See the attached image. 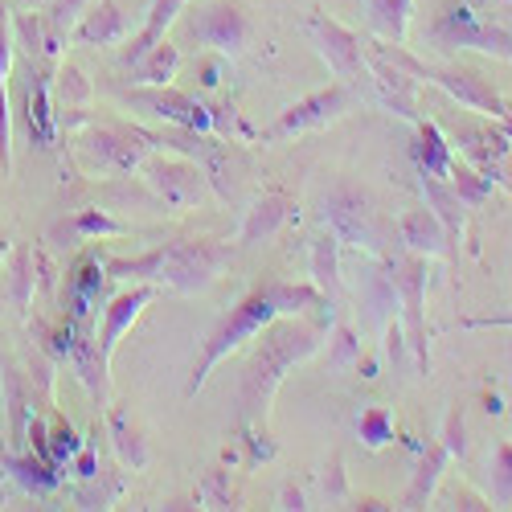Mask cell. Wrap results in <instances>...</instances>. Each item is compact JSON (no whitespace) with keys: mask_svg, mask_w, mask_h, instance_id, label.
Listing matches in <instances>:
<instances>
[{"mask_svg":"<svg viewBox=\"0 0 512 512\" xmlns=\"http://www.w3.org/2000/svg\"><path fill=\"white\" fill-rule=\"evenodd\" d=\"M365 9H369V25L377 29V37L402 41L406 29H410V9H414V0H365Z\"/></svg>","mask_w":512,"mask_h":512,"instance_id":"4dcf8cb0","label":"cell"},{"mask_svg":"<svg viewBox=\"0 0 512 512\" xmlns=\"http://www.w3.org/2000/svg\"><path fill=\"white\" fill-rule=\"evenodd\" d=\"M259 336L263 340L254 345V353H250V361L242 369V381H238V422H242V431H246V426H259V431H267L271 398L283 386L287 369L304 365L308 357H316L324 349V328L304 324L295 316L271 320Z\"/></svg>","mask_w":512,"mask_h":512,"instance_id":"7a4b0ae2","label":"cell"},{"mask_svg":"<svg viewBox=\"0 0 512 512\" xmlns=\"http://www.w3.org/2000/svg\"><path fill=\"white\" fill-rule=\"evenodd\" d=\"M357 431H361V443H365L369 451H381L386 443H394V410H390V406H369V410H361Z\"/></svg>","mask_w":512,"mask_h":512,"instance_id":"836d02e7","label":"cell"},{"mask_svg":"<svg viewBox=\"0 0 512 512\" xmlns=\"http://www.w3.org/2000/svg\"><path fill=\"white\" fill-rule=\"evenodd\" d=\"M459 148H463V156H467V160H476V164L484 168V164H492V160H500V156H504L508 140H504V132L480 127V132H463V136H459Z\"/></svg>","mask_w":512,"mask_h":512,"instance_id":"e575fe53","label":"cell"},{"mask_svg":"<svg viewBox=\"0 0 512 512\" xmlns=\"http://www.w3.org/2000/svg\"><path fill=\"white\" fill-rule=\"evenodd\" d=\"M320 304H328V300H324L316 287H308V283L271 279V283H259L254 291H246L242 300H238L218 324L209 328L205 345H201V357H197V365H193V373H189L185 398H197V394L205 390L209 373L218 369L238 345H246L250 336H259L271 320H279V316H300L304 308H320Z\"/></svg>","mask_w":512,"mask_h":512,"instance_id":"6da1fadb","label":"cell"},{"mask_svg":"<svg viewBox=\"0 0 512 512\" xmlns=\"http://www.w3.org/2000/svg\"><path fill=\"white\" fill-rule=\"evenodd\" d=\"M328 365H332V373H345V369H353L357 361H361V340H357V332L353 328H345L340 324L336 332H332V340H328Z\"/></svg>","mask_w":512,"mask_h":512,"instance_id":"74e56055","label":"cell"},{"mask_svg":"<svg viewBox=\"0 0 512 512\" xmlns=\"http://www.w3.org/2000/svg\"><path fill=\"white\" fill-rule=\"evenodd\" d=\"M123 492V480L111 476V472H99L95 480H82L78 492H74V504L78 508H111Z\"/></svg>","mask_w":512,"mask_h":512,"instance_id":"d590c367","label":"cell"},{"mask_svg":"<svg viewBox=\"0 0 512 512\" xmlns=\"http://www.w3.org/2000/svg\"><path fill=\"white\" fill-rule=\"evenodd\" d=\"M148 144L140 140V132H119V127H91V132L78 136V156L87 160L99 173H132L144 164Z\"/></svg>","mask_w":512,"mask_h":512,"instance_id":"9c48e42d","label":"cell"},{"mask_svg":"<svg viewBox=\"0 0 512 512\" xmlns=\"http://www.w3.org/2000/svg\"><path fill=\"white\" fill-rule=\"evenodd\" d=\"M156 295H160L156 283H136L132 291L115 295V300L107 304V312H103V328H99V349H103L107 365H111V357H115V345L123 340V332L136 324V316L156 300Z\"/></svg>","mask_w":512,"mask_h":512,"instance_id":"5bb4252c","label":"cell"},{"mask_svg":"<svg viewBox=\"0 0 512 512\" xmlns=\"http://www.w3.org/2000/svg\"><path fill=\"white\" fill-rule=\"evenodd\" d=\"M13 25L9 9H0V177L13 173V111H9V74H13Z\"/></svg>","mask_w":512,"mask_h":512,"instance_id":"ac0fdd59","label":"cell"},{"mask_svg":"<svg viewBox=\"0 0 512 512\" xmlns=\"http://www.w3.org/2000/svg\"><path fill=\"white\" fill-rule=\"evenodd\" d=\"M29 5H46V0H29Z\"/></svg>","mask_w":512,"mask_h":512,"instance_id":"f5cc1de1","label":"cell"},{"mask_svg":"<svg viewBox=\"0 0 512 512\" xmlns=\"http://www.w3.org/2000/svg\"><path fill=\"white\" fill-rule=\"evenodd\" d=\"M66 238H119V234H127V226L123 222H115L111 213H103V209H78L70 222H62L58 226Z\"/></svg>","mask_w":512,"mask_h":512,"instance_id":"d6a6232c","label":"cell"},{"mask_svg":"<svg viewBox=\"0 0 512 512\" xmlns=\"http://www.w3.org/2000/svg\"><path fill=\"white\" fill-rule=\"evenodd\" d=\"M58 91H62V99L70 103V107H82L91 99V82H87V74H82L78 66H66L62 74H58Z\"/></svg>","mask_w":512,"mask_h":512,"instance_id":"b9f144b4","label":"cell"},{"mask_svg":"<svg viewBox=\"0 0 512 512\" xmlns=\"http://www.w3.org/2000/svg\"><path fill=\"white\" fill-rule=\"evenodd\" d=\"M386 271L398 287V300L406 312V345L414 353V369L431 373V349H426V259L410 254V259H386Z\"/></svg>","mask_w":512,"mask_h":512,"instance_id":"8992f818","label":"cell"},{"mask_svg":"<svg viewBox=\"0 0 512 512\" xmlns=\"http://www.w3.org/2000/svg\"><path fill=\"white\" fill-rule=\"evenodd\" d=\"M312 287L328 304L340 295V238L332 230L312 238Z\"/></svg>","mask_w":512,"mask_h":512,"instance_id":"484cf974","label":"cell"},{"mask_svg":"<svg viewBox=\"0 0 512 512\" xmlns=\"http://www.w3.org/2000/svg\"><path fill=\"white\" fill-rule=\"evenodd\" d=\"M9 25H13V41H21V46L29 50V58H33V54H37L41 62L58 58L62 37L50 29L46 13H21V17H17V21H9Z\"/></svg>","mask_w":512,"mask_h":512,"instance_id":"83f0119b","label":"cell"},{"mask_svg":"<svg viewBox=\"0 0 512 512\" xmlns=\"http://www.w3.org/2000/svg\"><path fill=\"white\" fill-rule=\"evenodd\" d=\"M144 185L168 209H201L209 201V193H213L205 168L197 160H181V156L144 160Z\"/></svg>","mask_w":512,"mask_h":512,"instance_id":"5b68a950","label":"cell"},{"mask_svg":"<svg viewBox=\"0 0 512 512\" xmlns=\"http://www.w3.org/2000/svg\"><path fill=\"white\" fill-rule=\"evenodd\" d=\"M234 250L230 242L218 238H173L140 259H107V279H136V283H156L173 287L181 295H197L218 283V275L230 267Z\"/></svg>","mask_w":512,"mask_h":512,"instance_id":"3957f363","label":"cell"},{"mask_svg":"<svg viewBox=\"0 0 512 512\" xmlns=\"http://www.w3.org/2000/svg\"><path fill=\"white\" fill-rule=\"evenodd\" d=\"M70 463H74V472H78V480H95V476L103 472V463H99V455H95L91 447H82V451H78V455H74Z\"/></svg>","mask_w":512,"mask_h":512,"instance_id":"bcb514c9","label":"cell"},{"mask_svg":"<svg viewBox=\"0 0 512 512\" xmlns=\"http://www.w3.org/2000/svg\"><path fill=\"white\" fill-rule=\"evenodd\" d=\"M33 287H37V267H33V250L17 246L13 250V263H9V300L13 308L25 316L33 304Z\"/></svg>","mask_w":512,"mask_h":512,"instance_id":"1f68e13d","label":"cell"},{"mask_svg":"<svg viewBox=\"0 0 512 512\" xmlns=\"http://www.w3.org/2000/svg\"><path fill=\"white\" fill-rule=\"evenodd\" d=\"M504 5H508V9H512V0H504Z\"/></svg>","mask_w":512,"mask_h":512,"instance_id":"db71d44e","label":"cell"},{"mask_svg":"<svg viewBox=\"0 0 512 512\" xmlns=\"http://www.w3.org/2000/svg\"><path fill=\"white\" fill-rule=\"evenodd\" d=\"M422 197H426V209L447 226V234H459L463 230V201L455 197L451 181L443 177H422Z\"/></svg>","mask_w":512,"mask_h":512,"instance_id":"f546056e","label":"cell"},{"mask_svg":"<svg viewBox=\"0 0 512 512\" xmlns=\"http://www.w3.org/2000/svg\"><path fill=\"white\" fill-rule=\"evenodd\" d=\"M398 234H402V246L410 254H422V259H447L451 254V234L431 209H410L398 222Z\"/></svg>","mask_w":512,"mask_h":512,"instance_id":"e0dca14e","label":"cell"},{"mask_svg":"<svg viewBox=\"0 0 512 512\" xmlns=\"http://www.w3.org/2000/svg\"><path fill=\"white\" fill-rule=\"evenodd\" d=\"M410 156L418 164V173L422 177H451V168H455V156H451V144L443 140V132L435 123H426L418 119V140L410 144Z\"/></svg>","mask_w":512,"mask_h":512,"instance_id":"cb8c5ba5","label":"cell"},{"mask_svg":"<svg viewBox=\"0 0 512 512\" xmlns=\"http://www.w3.org/2000/svg\"><path fill=\"white\" fill-rule=\"evenodd\" d=\"M279 508H287V512H304V508H308V500H304V492L295 488V484H287V488L279 492Z\"/></svg>","mask_w":512,"mask_h":512,"instance_id":"c3c4849f","label":"cell"},{"mask_svg":"<svg viewBox=\"0 0 512 512\" xmlns=\"http://www.w3.org/2000/svg\"><path fill=\"white\" fill-rule=\"evenodd\" d=\"M107 435H111L115 459H119L123 467H132V472H144V467H148V443H144V435H140L136 418L127 414L123 406H111V414H107Z\"/></svg>","mask_w":512,"mask_h":512,"instance_id":"603a6c76","label":"cell"},{"mask_svg":"<svg viewBox=\"0 0 512 512\" xmlns=\"http://www.w3.org/2000/svg\"><path fill=\"white\" fill-rule=\"evenodd\" d=\"M324 496H328L332 504L349 500V488H345V463H340V455H332V459H328V476H324Z\"/></svg>","mask_w":512,"mask_h":512,"instance_id":"f6af8a7d","label":"cell"},{"mask_svg":"<svg viewBox=\"0 0 512 512\" xmlns=\"http://www.w3.org/2000/svg\"><path fill=\"white\" fill-rule=\"evenodd\" d=\"M386 340H390V345H386L390 361H394V365H402V357H406V353H402V324H398V320H394V324H386Z\"/></svg>","mask_w":512,"mask_h":512,"instance_id":"7dc6e473","label":"cell"},{"mask_svg":"<svg viewBox=\"0 0 512 512\" xmlns=\"http://www.w3.org/2000/svg\"><path fill=\"white\" fill-rule=\"evenodd\" d=\"M185 29L201 41V46L218 50V54H238L246 46L250 37V21L238 5H230V0H209V5L193 9L185 17Z\"/></svg>","mask_w":512,"mask_h":512,"instance_id":"30bf717a","label":"cell"},{"mask_svg":"<svg viewBox=\"0 0 512 512\" xmlns=\"http://www.w3.org/2000/svg\"><path fill=\"white\" fill-rule=\"evenodd\" d=\"M5 250H9V238H5V234H0V259H5Z\"/></svg>","mask_w":512,"mask_h":512,"instance_id":"816d5d0a","label":"cell"},{"mask_svg":"<svg viewBox=\"0 0 512 512\" xmlns=\"http://www.w3.org/2000/svg\"><path fill=\"white\" fill-rule=\"evenodd\" d=\"M369 78H373V87L381 95V103H386L390 111H398L402 119H422L418 107H414V74L402 70L398 62H390L386 54H377L369 50Z\"/></svg>","mask_w":512,"mask_h":512,"instance_id":"9a60e30c","label":"cell"},{"mask_svg":"<svg viewBox=\"0 0 512 512\" xmlns=\"http://www.w3.org/2000/svg\"><path fill=\"white\" fill-rule=\"evenodd\" d=\"M132 103L144 107L148 115L173 123V127H189V132H205L213 136V111L209 103L185 95V91H173V87H148V91H132Z\"/></svg>","mask_w":512,"mask_h":512,"instance_id":"7c38bea8","label":"cell"},{"mask_svg":"<svg viewBox=\"0 0 512 512\" xmlns=\"http://www.w3.org/2000/svg\"><path fill=\"white\" fill-rule=\"evenodd\" d=\"M0 381H5V402H9V422H13V443L25 447L29 443V422L33 414V381H25V373L13 361H0Z\"/></svg>","mask_w":512,"mask_h":512,"instance_id":"44dd1931","label":"cell"},{"mask_svg":"<svg viewBox=\"0 0 512 512\" xmlns=\"http://www.w3.org/2000/svg\"><path fill=\"white\" fill-rule=\"evenodd\" d=\"M439 443L447 447L451 459H463V455H467V431H463V414H459V410L447 414V422H443V439H439Z\"/></svg>","mask_w":512,"mask_h":512,"instance_id":"7bdbcfd3","label":"cell"},{"mask_svg":"<svg viewBox=\"0 0 512 512\" xmlns=\"http://www.w3.org/2000/svg\"><path fill=\"white\" fill-rule=\"evenodd\" d=\"M78 451H82V443L74 439L70 426H62V431H54V439H50V447H46V459H50L54 467H62V463H70Z\"/></svg>","mask_w":512,"mask_h":512,"instance_id":"ee69618b","label":"cell"},{"mask_svg":"<svg viewBox=\"0 0 512 512\" xmlns=\"http://www.w3.org/2000/svg\"><path fill=\"white\" fill-rule=\"evenodd\" d=\"M451 500H455V508H488V504H484L480 496H472V492H455Z\"/></svg>","mask_w":512,"mask_h":512,"instance_id":"681fc988","label":"cell"},{"mask_svg":"<svg viewBox=\"0 0 512 512\" xmlns=\"http://www.w3.org/2000/svg\"><path fill=\"white\" fill-rule=\"evenodd\" d=\"M91 9V0H50V13H46V21H50V29L66 41L70 33H74V25L82 21V13Z\"/></svg>","mask_w":512,"mask_h":512,"instance_id":"ab89813d","label":"cell"},{"mask_svg":"<svg viewBox=\"0 0 512 512\" xmlns=\"http://www.w3.org/2000/svg\"><path fill=\"white\" fill-rule=\"evenodd\" d=\"M189 5V0H152V9H148V21H144V29L132 37V41H127V46H123V62L127 66H136L152 46H156V41L164 37V29L168 25H173L177 21V13Z\"/></svg>","mask_w":512,"mask_h":512,"instance_id":"d4e9b609","label":"cell"},{"mask_svg":"<svg viewBox=\"0 0 512 512\" xmlns=\"http://www.w3.org/2000/svg\"><path fill=\"white\" fill-rule=\"evenodd\" d=\"M353 107V91L349 82H332L324 91H312L304 99H295L291 107L279 111V119L271 123L267 140H291V136H304V132H316V127H328L332 119H340Z\"/></svg>","mask_w":512,"mask_h":512,"instance_id":"ba28073f","label":"cell"},{"mask_svg":"<svg viewBox=\"0 0 512 512\" xmlns=\"http://www.w3.org/2000/svg\"><path fill=\"white\" fill-rule=\"evenodd\" d=\"M447 463H451V455H447L443 443H431V447H426V451H422V463H418V472L410 476V488H406L402 504H406V508H422L426 500H431L435 488H439V480H443V472H447Z\"/></svg>","mask_w":512,"mask_h":512,"instance_id":"4316f807","label":"cell"},{"mask_svg":"<svg viewBox=\"0 0 512 512\" xmlns=\"http://www.w3.org/2000/svg\"><path fill=\"white\" fill-rule=\"evenodd\" d=\"M308 33L316 37V50L324 54V62L336 70L340 82H353V78H369V54L361 46V37L345 25H336L324 13L308 17Z\"/></svg>","mask_w":512,"mask_h":512,"instance_id":"8fae6325","label":"cell"},{"mask_svg":"<svg viewBox=\"0 0 512 512\" xmlns=\"http://www.w3.org/2000/svg\"><path fill=\"white\" fill-rule=\"evenodd\" d=\"M377 54H386L390 62H398L402 70H410L414 78H426V82H435L439 91H447L455 103H463V107H472V111H484V115H504V107H508V99H500V91L492 87L488 78H480V74H472V70H455V66H426V62H418V58H410V54H402L398 46H373Z\"/></svg>","mask_w":512,"mask_h":512,"instance_id":"277c9868","label":"cell"},{"mask_svg":"<svg viewBox=\"0 0 512 512\" xmlns=\"http://www.w3.org/2000/svg\"><path fill=\"white\" fill-rule=\"evenodd\" d=\"M25 123H29V136L37 140V148H54L58 111L50 103V74L33 70V62H29V82H25Z\"/></svg>","mask_w":512,"mask_h":512,"instance_id":"2e32d148","label":"cell"},{"mask_svg":"<svg viewBox=\"0 0 512 512\" xmlns=\"http://www.w3.org/2000/svg\"><path fill=\"white\" fill-rule=\"evenodd\" d=\"M78 46H115V41L127 37V17L123 9L115 5V0H99V5H91L87 13H82V21L74 25L70 33Z\"/></svg>","mask_w":512,"mask_h":512,"instance_id":"ffe728a7","label":"cell"},{"mask_svg":"<svg viewBox=\"0 0 512 512\" xmlns=\"http://www.w3.org/2000/svg\"><path fill=\"white\" fill-rule=\"evenodd\" d=\"M488 472H492V496H496V504H512V443H500L492 451Z\"/></svg>","mask_w":512,"mask_h":512,"instance_id":"f35d334b","label":"cell"},{"mask_svg":"<svg viewBox=\"0 0 512 512\" xmlns=\"http://www.w3.org/2000/svg\"><path fill=\"white\" fill-rule=\"evenodd\" d=\"M291 218V197L287 193H263L259 201H254L250 209H246V218H242V230H238V242L242 246H259V242H271L279 230H283V222Z\"/></svg>","mask_w":512,"mask_h":512,"instance_id":"d6986e66","label":"cell"},{"mask_svg":"<svg viewBox=\"0 0 512 512\" xmlns=\"http://www.w3.org/2000/svg\"><path fill=\"white\" fill-rule=\"evenodd\" d=\"M500 132H504V140H512V103H508L504 115H500Z\"/></svg>","mask_w":512,"mask_h":512,"instance_id":"f907efd6","label":"cell"},{"mask_svg":"<svg viewBox=\"0 0 512 512\" xmlns=\"http://www.w3.org/2000/svg\"><path fill=\"white\" fill-rule=\"evenodd\" d=\"M0 467L29 492V496H50L58 484H62V467H54L46 455H0Z\"/></svg>","mask_w":512,"mask_h":512,"instance_id":"7402d4cb","label":"cell"},{"mask_svg":"<svg viewBox=\"0 0 512 512\" xmlns=\"http://www.w3.org/2000/svg\"><path fill=\"white\" fill-rule=\"evenodd\" d=\"M197 504H201V508H234L230 476H226V472H213V476L197 488Z\"/></svg>","mask_w":512,"mask_h":512,"instance_id":"60d3db41","label":"cell"},{"mask_svg":"<svg viewBox=\"0 0 512 512\" xmlns=\"http://www.w3.org/2000/svg\"><path fill=\"white\" fill-rule=\"evenodd\" d=\"M447 181H451V189H455V197H459L463 205H480V201L488 197V189H492V177L476 173V168H463V164L451 168Z\"/></svg>","mask_w":512,"mask_h":512,"instance_id":"8d00e7d4","label":"cell"},{"mask_svg":"<svg viewBox=\"0 0 512 512\" xmlns=\"http://www.w3.org/2000/svg\"><path fill=\"white\" fill-rule=\"evenodd\" d=\"M324 222L340 242H349L357 250H381V226H377L373 201L353 185H336L324 197Z\"/></svg>","mask_w":512,"mask_h":512,"instance_id":"52a82bcc","label":"cell"},{"mask_svg":"<svg viewBox=\"0 0 512 512\" xmlns=\"http://www.w3.org/2000/svg\"><path fill=\"white\" fill-rule=\"evenodd\" d=\"M435 37L443 41V46H467V50H484V54H496V58H512V33L472 17L467 9L443 13V21L435 25Z\"/></svg>","mask_w":512,"mask_h":512,"instance_id":"4fadbf2b","label":"cell"},{"mask_svg":"<svg viewBox=\"0 0 512 512\" xmlns=\"http://www.w3.org/2000/svg\"><path fill=\"white\" fill-rule=\"evenodd\" d=\"M177 66H181V50L173 46V41H156V46L132 66L136 70V82L140 87H173V78H177Z\"/></svg>","mask_w":512,"mask_h":512,"instance_id":"f1b7e54d","label":"cell"}]
</instances>
